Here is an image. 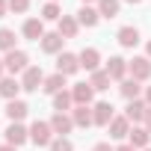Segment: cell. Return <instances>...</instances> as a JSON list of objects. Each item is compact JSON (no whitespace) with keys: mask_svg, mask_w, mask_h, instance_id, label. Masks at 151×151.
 I'll return each mask as SVG.
<instances>
[{"mask_svg":"<svg viewBox=\"0 0 151 151\" xmlns=\"http://www.w3.org/2000/svg\"><path fill=\"white\" fill-rule=\"evenodd\" d=\"M50 127H53V133H56V136H68V133H71V127H74V119H71L68 113H53Z\"/></svg>","mask_w":151,"mask_h":151,"instance_id":"cell-12","label":"cell"},{"mask_svg":"<svg viewBox=\"0 0 151 151\" xmlns=\"http://www.w3.org/2000/svg\"><path fill=\"white\" fill-rule=\"evenodd\" d=\"M98 21H101L98 9H92V6H80V12H77V24H80V27H95Z\"/></svg>","mask_w":151,"mask_h":151,"instance_id":"cell-21","label":"cell"},{"mask_svg":"<svg viewBox=\"0 0 151 151\" xmlns=\"http://www.w3.org/2000/svg\"><path fill=\"white\" fill-rule=\"evenodd\" d=\"M71 98H74V104H77V107H89L92 98H95L92 83H89V80H86V83H74V86H71Z\"/></svg>","mask_w":151,"mask_h":151,"instance_id":"cell-6","label":"cell"},{"mask_svg":"<svg viewBox=\"0 0 151 151\" xmlns=\"http://www.w3.org/2000/svg\"><path fill=\"white\" fill-rule=\"evenodd\" d=\"M92 151H116V148H110V142H98Z\"/></svg>","mask_w":151,"mask_h":151,"instance_id":"cell-32","label":"cell"},{"mask_svg":"<svg viewBox=\"0 0 151 151\" xmlns=\"http://www.w3.org/2000/svg\"><path fill=\"white\" fill-rule=\"evenodd\" d=\"M145 151H151V148H145Z\"/></svg>","mask_w":151,"mask_h":151,"instance_id":"cell-43","label":"cell"},{"mask_svg":"<svg viewBox=\"0 0 151 151\" xmlns=\"http://www.w3.org/2000/svg\"><path fill=\"white\" fill-rule=\"evenodd\" d=\"M47 3H56V0H47Z\"/></svg>","mask_w":151,"mask_h":151,"instance_id":"cell-42","label":"cell"},{"mask_svg":"<svg viewBox=\"0 0 151 151\" xmlns=\"http://www.w3.org/2000/svg\"><path fill=\"white\" fill-rule=\"evenodd\" d=\"M127 142H130L136 151H145V148H151V133H148L145 127H130V133H127Z\"/></svg>","mask_w":151,"mask_h":151,"instance_id":"cell-13","label":"cell"},{"mask_svg":"<svg viewBox=\"0 0 151 151\" xmlns=\"http://www.w3.org/2000/svg\"><path fill=\"white\" fill-rule=\"evenodd\" d=\"M27 139H30V130H27L21 122H12V124L6 127V145H15V148H18V145H24Z\"/></svg>","mask_w":151,"mask_h":151,"instance_id":"cell-7","label":"cell"},{"mask_svg":"<svg viewBox=\"0 0 151 151\" xmlns=\"http://www.w3.org/2000/svg\"><path fill=\"white\" fill-rule=\"evenodd\" d=\"M3 71H6V65H3V59H0V80H3Z\"/></svg>","mask_w":151,"mask_h":151,"instance_id":"cell-39","label":"cell"},{"mask_svg":"<svg viewBox=\"0 0 151 151\" xmlns=\"http://www.w3.org/2000/svg\"><path fill=\"white\" fill-rule=\"evenodd\" d=\"M71 104H74L71 89H62V92H56V95H53V110H56V113H68V110H71Z\"/></svg>","mask_w":151,"mask_h":151,"instance_id":"cell-25","label":"cell"},{"mask_svg":"<svg viewBox=\"0 0 151 151\" xmlns=\"http://www.w3.org/2000/svg\"><path fill=\"white\" fill-rule=\"evenodd\" d=\"M145 130L151 133V107H148V116H145Z\"/></svg>","mask_w":151,"mask_h":151,"instance_id":"cell-35","label":"cell"},{"mask_svg":"<svg viewBox=\"0 0 151 151\" xmlns=\"http://www.w3.org/2000/svg\"><path fill=\"white\" fill-rule=\"evenodd\" d=\"M42 83H45V71H42L39 65H30V68L24 71V77H21V89H27V92H36Z\"/></svg>","mask_w":151,"mask_h":151,"instance_id":"cell-5","label":"cell"},{"mask_svg":"<svg viewBox=\"0 0 151 151\" xmlns=\"http://www.w3.org/2000/svg\"><path fill=\"white\" fill-rule=\"evenodd\" d=\"M3 65H6V71H12V74H18V71L24 74V71L30 68V56H27L24 50H18V47H15V50H9V53H6Z\"/></svg>","mask_w":151,"mask_h":151,"instance_id":"cell-3","label":"cell"},{"mask_svg":"<svg viewBox=\"0 0 151 151\" xmlns=\"http://www.w3.org/2000/svg\"><path fill=\"white\" fill-rule=\"evenodd\" d=\"M56 71L62 74V77L77 74V71H80V56H77V53H59V56H56Z\"/></svg>","mask_w":151,"mask_h":151,"instance_id":"cell-4","label":"cell"},{"mask_svg":"<svg viewBox=\"0 0 151 151\" xmlns=\"http://www.w3.org/2000/svg\"><path fill=\"white\" fill-rule=\"evenodd\" d=\"M145 104L151 107V86H145Z\"/></svg>","mask_w":151,"mask_h":151,"instance_id":"cell-36","label":"cell"},{"mask_svg":"<svg viewBox=\"0 0 151 151\" xmlns=\"http://www.w3.org/2000/svg\"><path fill=\"white\" fill-rule=\"evenodd\" d=\"M107 130H110V139H124V136L130 133V122H127L124 116H116V119L107 124Z\"/></svg>","mask_w":151,"mask_h":151,"instance_id":"cell-15","label":"cell"},{"mask_svg":"<svg viewBox=\"0 0 151 151\" xmlns=\"http://www.w3.org/2000/svg\"><path fill=\"white\" fill-rule=\"evenodd\" d=\"M80 3H83V6H89V3H98V0H80Z\"/></svg>","mask_w":151,"mask_h":151,"instance_id":"cell-40","label":"cell"},{"mask_svg":"<svg viewBox=\"0 0 151 151\" xmlns=\"http://www.w3.org/2000/svg\"><path fill=\"white\" fill-rule=\"evenodd\" d=\"M27 113H30V107H27L24 101H18V98L6 104V116H9V122H24Z\"/></svg>","mask_w":151,"mask_h":151,"instance_id":"cell-18","label":"cell"},{"mask_svg":"<svg viewBox=\"0 0 151 151\" xmlns=\"http://www.w3.org/2000/svg\"><path fill=\"white\" fill-rule=\"evenodd\" d=\"M92 116H95V124H101V127H107V124L116 119V113H113V104H110V101H98V104L92 107Z\"/></svg>","mask_w":151,"mask_h":151,"instance_id":"cell-10","label":"cell"},{"mask_svg":"<svg viewBox=\"0 0 151 151\" xmlns=\"http://www.w3.org/2000/svg\"><path fill=\"white\" fill-rule=\"evenodd\" d=\"M30 9V0H9V12H27Z\"/></svg>","mask_w":151,"mask_h":151,"instance_id":"cell-31","label":"cell"},{"mask_svg":"<svg viewBox=\"0 0 151 151\" xmlns=\"http://www.w3.org/2000/svg\"><path fill=\"white\" fill-rule=\"evenodd\" d=\"M0 151H18L15 145H0Z\"/></svg>","mask_w":151,"mask_h":151,"instance_id":"cell-37","label":"cell"},{"mask_svg":"<svg viewBox=\"0 0 151 151\" xmlns=\"http://www.w3.org/2000/svg\"><path fill=\"white\" fill-rule=\"evenodd\" d=\"M0 50H3V53L15 50V30H9V27H0Z\"/></svg>","mask_w":151,"mask_h":151,"instance_id":"cell-28","label":"cell"},{"mask_svg":"<svg viewBox=\"0 0 151 151\" xmlns=\"http://www.w3.org/2000/svg\"><path fill=\"white\" fill-rule=\"evenodd\" d=\"M145 116H148V104H145L142 98L127 101V107H124V119H127V122H145Z\"/></svg>","mask_w":151,"mask_h":151,"instance_id":"cell-11","label":"cell"},{"mask_svg":"<svg viewBox=\"0 0 151 151\" xmlns=\"http://www.w3.org/2000/svg\"><path fill=\"white\" fill-rule=\"evenodd\" d=\"M116 151H136V148H133V145H130V142H124V145H119V148H116Z\"/></svg>","mask_w":151,"mask_h":151,"instance_id":"cell-34","label":"cell"},{"mask_svg":"<svg viewBox=\"0 0 151 151\" xmlns=\"http://www.w3.org/2000/svg\"><path fill=\"white\" fill-rule=\"evenodd\" d=\"M71 119H74V124H77V127H89V124H95L92 107H74V110H71Z\"/></svg>","mask_w":151,"mask_h":151,"instance_id":"cell-19","label":"cell"},{"mask_svg":"<svg viewBox=\"0 0 151 151\" xmlns=\"http://www.w3.org/2000/svg\"><path fill=\"white\" fill-rule=\"evenodd\" d=\"M62 42H65V39H62L59 33H45L42 50H45V53H59V50H62Z\"/></svg>","mask_w":151,"mask_h":151,"instance_id":"cell-23","label":"cell"},{"mask_svg":"<svg viewBox=\"0 0 151 151\" xmlns=\"http://www.w3.org/2000/svg\"><path fill=\"white\" fill-rule=\"evenodd\" d=\"M77 56H80V68H86L89 74H92V71H98V62H101V53H98L95 47H83V50H80Z\"/></svg>","mask_w":151,"mask_h":151,"instance_id":"cell-14","label":"cell"},{"mask_svg":"<svg viewBox=\"0 0 151 151\" xmlns=\"http://www.w3.org/2000/svg\"><path fill=\"white\" fill-rule=\"evenodd\" d=\"M30 139H33L36 145H47V148H50V142H53V127H50V122H33V124H30Z\"/></svg>","mask_w":151,"mask_h":151,"instance_id":"cell-1","label":"cell"},{"mask_svg":"<svg viewBox=\"0 0 151 151\" xmlns=\"http://www.w3.org/2000/svg\"><path fill=\"white\" fill-rule=\"evenodd\" d=\"M62 18V6L59 3H45L42 6V21H59Z\"/></svg>","mask_w":151,"mask_h":151,"instance_id":"cell-29","label":"cell"},{"mask_svg":"<svg viewBox=\"0 0 151 151\" xmlns=\"http://www.w3.org/2000/svg\"><path fill=\"white\" fill-rule=\"evenodd\" d=\"M122 9V0H98V15L101 18H116Z\"/></svg>","mask_w":151,"mask_h":151,"instance_id":"cell-26","label":"cell"},{"mask_svg":"<svg viewBox=\"0 0 151 151\" xmlns=\"http://www.w3.org/2000/svg\"><path fill=\"white\" fill-rule=\"evenodd\" d=\"M42 89H45L47 95H56V92H62V89H65V77H62V74L56 71V74H50V77H45Z\"/></svg>","mask_w":151,"mask_h":151,"instance_id":"cell-24","label":"cell"},{"mask_svg":"<svg viewBox=\"0 0 151 151\" xmlns=\"http://www.w3.org/2000/svg\"><path fill=\"white\" fill-rule=\"evenodd\" d=\"M89 83H92V89H95V92H104V89H110V74L98 68V71H92Z\"/></svg>","mask_w":151,"mask_h":151,"instance_id":"cell-27","label":"cell"},{"mask_svg":"<svg viewBox=\"0 0 151 151\" xmlns=\"http://www.w3.org/2000/svg\"><path fill=\"white\" fill-rule=\"evenodd\" d=\"M6 12H9V0H0V18H3Z\"/></svg>","mask_w":151,"mask_h":151,"instance_id":"cell-33","label":"cell"},{"mask_svg":"<svg viewBox=\"0 0 151 151\" xmlns=\"http://www.w3.org/2000/svg\"><path fill=\"white\" fill-rule=\"evenodd\" d=\"M56 24H59V30H56V33H59L62 39H74V36H77V30H80L77 18H71V15H62Z\"/></svg>","mask_w":151,"mask_h":151,"instance_id":"cell-16","label":"cell"},{"mask_svg":"<svg viewBox=\"0 0 151 151\" xmlns=\"http://www.w3.org/2000/svg\"><path fill=\"white\" fill-rule=\"evenodd\" d=\"M104 71L110 74V80H119V83H122V80L127 77V59H122V56H110Z\"/></svg>","mask_w":151,"mask_h":151,"instance_id":"cell-8","label":"cell"},{"mask_svg":"<svg viewBox=\"0 0 151 151\" xmlns=\"http://www.w3.org/2000/svg\"><path fill=\"white\" fill-rule=\"evenodd\" d=\"M21 33H24L30 42H42V39H45V21H42V18H27L24 27H21Z\"/></svg>","mask_w":151,"mask_h":151,"instance_id":"cell-9","label":"cell"},{"mask_svg":"<svg viewBox=\"0 0 151 151\" xmlns=\"http://www.w3.org/2000/svg\"><path fill=\"white\" fill-rule=\"evenodd\" d=\"M145 56H148V59H151V42H148V45H145Z\"/></svg>","mask_w":151,"mask_h":151,"instance_id":"cell-38","label":"cell"},{"mask_svg":"<svg viewBox=\"0 0 151 151\" xmlns=\"http://www.w3.org/2000/svg\"><path fill=\"white\" fill-rule=\"evenodd\" d=\"M119 92L124 95V101H136V98L142 95V86H139V80L124 77V80H122V86H119Z\"/></svg>","mask_w":151,"mask_h":151,"instance_id":"cell-17","label":"cell"},{"mask_svg":"<svg viewBox=\"0 0 151 151\" xmlns=\"http://www.w3.org/2000/svg\"><path fill=\"white\" fill-rule=\"evenodd\" d=\"M18 92H21V80H15V77H3L0 80V95H3L6 101H15Z\"/></svg>","mask_w":151,"mask_h":151,"instance_id":"cell-20","label":"cell"},{"mask_svg":"<svg viewBox=\"0 0 151 151\" xmlns=\"http://www.w3.org/2000/svg\"><path fill=\"white\" fill-rule=\"evenodd\" d=\"M127 74H130V77L133 80H148L151 77V59L148 56H133L130 62H127Z\"/></svg>","mask_w":151,"mask_h":151,"instance_id":"cell-2","label":"cell"},{"mask_svg":"<svg viewBox=\"0 0 151 151\" xmlns=\"http://www.w3.org/2000/svg\"><path fill=\"white\" fill-rule=\"evenodd\" d=\"M127 3H133V6H136V3H142V0H127Z\"/></svg>","mask_w":151,"mask_h":151,"instance_id":"cell-41","label":"cell"},{"mask_svg":"<svg viewBox=\"0 0 151 151\" xmlns=\"http://www.w3.org/2000/svg\"><path fill=\"white\" fill-rule=\"evenodd\" d=\"M119 45L122 47H136L139 45V30L136 27H122L119 30Z\"/></svg>","mask_w":151,"mask_h":151,"instance_id":"cell-22","label":"cell"},{"mask_svg":"<svg viewBox=\"0 0 151 151\" xmlns=\"http://www.w3.org/2000/svg\"><path fill=\"white\" fill-rule=\"evenodd\" d=\"M50 151H74V145H71L68 136H56V139L50 142Z\"/></svg>","mask_w":151,"mask_h":151,"instance_id":"cell-30","label":"cell"}]
</instances>
